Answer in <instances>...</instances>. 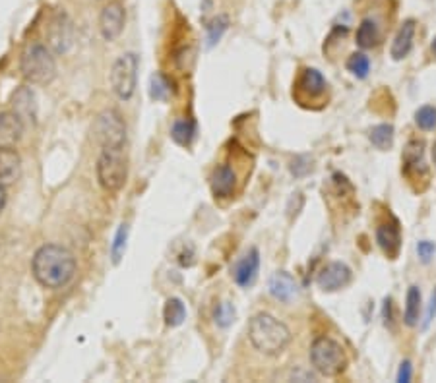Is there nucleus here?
Listing matches in <instances>:
<instances>
[{"label": "nucleus", "mask_w": 436, "mask_h": 383, "mask_svg": "<svg viewBox=\"0 0 436 383\" xmlns=\"http://www.w3.org/2000/svg\"><path fill=\"white\" fill-rule=\"evenodd\" d=\"M126 240H129V225H121L115 234V240L111 244V257L113 263H119L126 252Z\"/></svg>", "instance_id": "nucleus-29"}, {"label": "nucleus", "mask_w": 436, "mask_h": 383, "mask_svg": "<svg viewBox=\"0 0 436 383\" xmlns=\"http://www.w3.org/2000/svg\"><path fill=\"white\" fill-rule=\"evenodd\" d=\"M432 161H435V167H436V143H435V148H432Z\"/></svg>", "instance_id": "nucleus-39"}, {"label": "nucleus", "mask_w": 436, "mask_h": 383, "mask_svg": "<svg viewBox=\"0 0 436 383\" xmlns=\"http://www.w3.org/2000/svg\"><path fill=\"white\" fill-rule=\"evenodd\" d=\"M310 364L324 377H337L347 368V355L337 340L318 337L310 347Z\"/></svg>", "instance_id": "nucleus-4"}, {"label": "nucleus", "mask_w": 436, "mask_h": 383, "mask_svg": "<svg viewBox=\"0 0 436 383\" xmlns=\"http://www.w3.org/2000/svg\"><path fill=\"white\" fill-rule=\"evenodd\" d=\"M369 140L374 148L386 151L393 145V126L392 124H378L371 130L369 134Z\"/></svg>", "instance_id": "nucleus-25"}, {"label": "nucleus", "mask_w": 436, "mask_h": 383, "mask_svg": "<svg viewBox=\"0 0 436 383\" xmlns=\"http://www.w3.org/2000/svg\"><path fill=\"white\" fill-rule=\"evenodd\" d=\"M229 28V20L227 16H217L215 20H212L207 23V47H214L215 43L219 41L223 37V33Z\"/></svg>", "instance_id": "nucleus-28"}, {"label": "nucleus", "mask_w": 436, "mask_h": 383, "mask_svg": "<svg viewBox=\"0 0 436 383\" xmlns=\"http://www.w3.org/2000/svg\"><path fill=\"white\" fill-rule=\"evenodd\" d=\"M376 244H378L380 250L384 252L386 257L396 260V257L400 255L401 250L400 223L396 219L388 221V223H382V225L376 228Z\"/></svg>", "instance_id": "nucleus-11"}, {"label": "nucleus", "mask_w": 436, "mask_h": 383, "mask_svg": "<svg viewBox=\"0 0 436 383\" xmlns=\"http://www.w3.org/2000/svg\"><path fill=\"white\" fill-rule=\"evenodd\" d=\"M351 283V270L342 262L328 263L316 277V284L324 292L342 291L344 287Z\"/></svg>", "instance_id": "nucleus-9"}, {"label": "nucleus", "mask_w": 436, "mask_h": 383, "mask_svg": "<svg viewBox=\"0 0 436 383\" xmlns=\"http://www.w3.org/2000/svg\"><path fill=\"white\" fill-rule=\"evenodd\" d=\"M14 113L22 118V121H36L37 106H36V95L28 87H22L20 91L14 93Z\"/></svg>", "instance_id": "nucleus-19"}, {"label": "nucleus", "mask_w": 436, "mask_h": 383, "mask_svg": "<svg viewBox=\"0 0 436 383\" xmlns=\"http://www.w3.org/2000/svg\"><path fill=\"white\" fill-rule=\"evenodd\" d=\"M258 270H260V252L256 248H251L236 262L233 279L239 287H251L256 281Z\"/></svg>", "instance_id": "nucleus-13"}, {"label": "nucleus", "mask_w": 436, "mask_h": 383, "mask_svg": "<svg viewBox=\"0 0 436 383\" xmlns=\"http://www.w3.org/2000/svg\"><path fill=\"white\" fill-rule=\"evenodd\" d=\"M435 316H436V291L432 292V296H430L429 310H427V319H425V323H423V327H425V329L430 326V321L435 319Z\"/></svg>", "instance_id": "nucleus-36"}, {"label": "nucleus", "mask_w": 436, "mask_h": 383, "mask_svg": "<svg viewBox=\"0 0 436 383\" xmlns=\"http://www.w3.org/2000/svg\"><path fill=\"white\" fill-rule=\"evenodd\" d=\"M74 43V28H72L70 18L62 14L55 16V20L50 21L49 29V45L55 52H66Z\"/></svg>", "instance_id": "nucleus-10"}, {"label": "nucleus", "mask_w": 436, "mask_h": 383, "mask_svg": "<svg viewBox=\"0 0 436 383\" xmlns=\"http://www.w3.org/2000/svg\"><path fill=\"white\" fill-rule=\"evenodd\" d=\"M423 155H425V143L421 140H411L405 145L403 153H401V161H403V170L408 174L409 170L423 169Z\"/></svg>", "instance_id": "nucleus-21"}, {"label": "nucleus", "mask_w": 436, "mask_h": 383, "mask_svg": "<svg viewBox=\"0 0 436 383\" xmlns=\"http://www.w3.org/2000/svg\"><path fill=\"white\" fill-rule=\"evenodd\" d=\"M95 172L103 190L109 194L121 190L129 177V161L122 149H103L95 165Z\"/></svg>", "instance_id": "nucleus-5"}, {"label": "nucleus", "mask_w": 436, "mask_h": 383, "mask_svg": "<svg viewBox=\"0 0 436 383\" xmlns=\"http://www.w3.org/2000/svg\"><path fill=\"white\" fill-rule=\"evenodd\" d=\"M93 135L103 149H122L126 142V124L115 109H107L95 118Z\"/></svg>", "instance_id": "nucleus-7"}, {"label": "nucleus", "mask_w": 436, "mask_h": 383, "mask_svg": "<svg viewBox=\"0 0 436 383\" xmlns=\"http://www.w3.org/2000/svg\"><path fill=\"white\" fill-rule=\"evenodd\" d=\"M209 186H212L215 198H231L235 194L236 186L235 170L227 167V165L215 167L212 177H209Z\"/></svg>", "instance_id": "nucleus-15"}, {"label": "nucleus", "mask_w": 436, "mask_h": 383, "mask_svg": "<svg viewBox=\"0 0 436 383\" xmlns=\"http://www.w3.org/2000/svg\"><path fill=\"white\" fill-rule=\"evenodd\" d=\"M435 252H436L435 242L421 240L419 244H417V254H419V257H421V262L429 263L430 257L435 255Z\"/></svg>", "instance_id": "nucleus-33"}, {"label": "nucleus", "mask_w": 436, "mask_h": 383, "mask_svg": "<svg viewBox=\"0 0 436 383\" xmlns=\"http://www.w3.org/2000/svg\"><path fill=\"white\" fill-rule=\"evenodd\" d=\"M22 174V157L16 149H0V184H14Z\"/></svg>", "instance_id": "nucleus-16"}, {"label": "nucleus", "mask_w": 436, "mask_h": 383, "mask_svg": "<svg viewBox=\"0 0 436 383\" xmlns=\"http://www.w3.org/2000/svg\"><path fill=\"white\" fill-rule=\"evenodd\" d=\"M235 306L231 304V302H219V304L215 306L214 319L219 327H229L235 321Z\"/></svg>", "instance_id": "nucleus-31"}, {"label": "nucleus", "mask_w": 436, "mask_h": 383, "mask_svg": "<svg viewBox=\"0 0 436 383\" xmlns=\"http://www.w3.org/2000/svg\"><path fill=\"white\" fill-rule=\"evenodd\" d=\"M413 39H415V20H405L401 23L398 35L393 39L392 49H390V55H392L393 60H403L408 57L411 49H413Z\"/></svg>", "instance_id": "nucleus-17"}, {"label": "nucleus", "mask_w": 436, "mask_h": 383, "mask_svg": "<svg viewBox=\"0 0 436 383\" xmlns=\"http://www.w3.org/2000/svg\"><path fill=\"white\" fill-rule=\"evenodd\" d=\"M165 323L169 327H179L186 319V308L180 298H169L163 308Z\"/></svg>", "instance_id": "nucleus-24"}, {"label": "nucleus", "mask_w": 436, "mask_h": 383, "mask_svg": "<svg viewBox=\"0 0 436 383\" xmlns=\"http://www.w3.org/2000/svg\"><path fill=\"white\" fill-rule=\"evenodd\" d=\"M140 58L134 52H124L111 68V87L121 101H130L136 93Z\"/></svg>", "instance_id": "nucleus-6"}, {"label": "nucleus", "mask_w": 436, "mask_h": 383, "mask_svg": "<svg viewBox=\"0 0 436 383\" xmlns=\"http://www.w3.org/2000/svg\"><path fill=\"white\" fill-rule=\"evenodd\" d=\"M411 374H413V370H411V362L409 360L401 362L400 372H398V382L400 383L411 382Z\"/></svg>", "instance_id": "nucleus-35"}, {"label": "nucleus", "mask_w": 436, "mask_h": 383, "mask_svg": "<svg viewBox=\"0 0 436 383\" xmlns=\"http://www.w3.org/2000/svg\"><path fill=\"white\" fill-rule=\"evenodd\" d=\"M347 70H349L355 78L365 79L366 76H369V72H371V60H369V57L363 55V52H355V55H351L349 60H347Z\"/></svg>", "instance_id": "nucleus-27"}, {"label": "nucleus", "mask_w": 436, "mask_h": 383, "mask_svg": "<svg viewBox=\"0 0 436 383\" xmlns=\"http://www.w3.org/2000/svg\"><path fill=\"white\" fill-rule=\"evenodd\" d=\"M291 339V329L272 313H256L249 323V340L260 355L279 356Z\"/></svg>", "instance_id": "nucleus-2"}, {"label": "nucleus", "mask_w": 436, "mask_h": 383, "mask_svg": "<svg viewBox=\"0 0 436 383\" xmlns=\"http://www.w3.org/2000/svg\"><path fill=\"white\" fill-rule=\"evenodd\" d=\"M171 82L161 72H156L150 78V97L153 101H167L171 97Z\"/></svg>", "instance_id": "nucleus-26"}, {"label": "nucleus", "mask_w": 436, "mask_h": 383, "mask_svg": "<svg viewBox=\"0 0 436 383\" xmlns=\"http://www.w3.org/2000/svg\"><path fill=\"white\" fill-rule=\"evenodd\" d=\"M421 316V291L419 287H409L405 296V310H403V321L408 327H415L419 323Z\"/></svg>", "instance_id": "nucleus-22"}, {"label": "nucleus", "mask_w": 436, "mask_h": 383, "mask_svg": "<svg viewBox=\"0 0 436 383\" xmlns=\"http://www.w3.org/2000/svg\"><path fill=\"white\" fill-rule=\"evenodd\" d=\"M382 319H384V326L393 327V312H392V298H386L384 300V306H382Z\"/></svg>", "instance_id": "nucleus-34"}, {"label": "nucleus", "mask_w": 436, "mask_h": 383, "mask_svg": "<svg viewBox=\"0 0 436 383\" xmlns=\"http://www.w3.org/2000/svg\"><path fill=\"white\" fill-rule=\"evenodd\" d=\"M126 14L119 2H111L101 10L99 14V33L105 41H115L124 29Z\"/></svg>", "instance_id": "nucleus-8"}, {"label": "nucleus", "mask_w": 436, "mask_h": 383, "mask_svg": "<svg viewBox=\"0 0 436 383\" xmlns=\"http://www.w3.org/2000/svg\"><path fill=\"white\" fill-rule=\"evenodd\" d=\"M328 89V82L316 68H305L297 79V91L307 99H320Z\"/></svg>", "instance_id": "nucleus-14"}, {"label": "nucleus", "mask_w": 436, "mask_h": 383, "mask_svg": "<svg viewBox=\"0 0 436 383\" xmlns=\"http://www.w3.org/2000/svg\"><path fill=\"white\" fill-rule=\"evenodd\" d=\"M20 70L23 78L31 84L45 85L53 82L57 74V62L50 55V50L41 45V43H29L23 49L22 58H20Z\"/></svg>", "instance_id": "nucleus-3"}, {"label": "nucleus", "mask_w": 436, "mask_h": 383, "mask_svg": "<svg viewBox=\"0 0 436 383\" xmlns=\"http://www.w3.org/2000/svg\"><path fill=\"white\" fill-rule=\"evenodd\" d=\"M415 124L425 130V132H430L436 128V109L430 105L421 106L417 113H415Z\"/></svg>", "instance_id": "nucleus-30"}, {"label": "nucleus", "mask_w": 436, "mask_h": 383, "mask_svg": "<svg viewBox=\"0 0 436 383\" xmlns=\"http://www.w3.org/2000/svg\"><path fill=\"white\" fill-rule=\"evenodd\" d=\"M171 138L175 143H179L182 148H188L196 138V124L188 118H180L173 124L171 128Z\"/></svg>", "instance_id": "nucleus-23"}, {"label": "nucleus", "mask_w": 436, "mask_h": 383, "mask_svg": "<svg viewBox=\"0 0 436 383\" xmlns=\"http://www.w3.org/2000/svg\"><path fill=\"white\" fill-rule=\"evenodd\" d=\"M36 281L45 289H62L76 275V257L58 244H45L31 260Z\"/></svg>", "instance_id": "nucleus-1"}, {"label": "nucleus", "mask_w": 436, "mask_h": 383, "mask_svg": "<svg viewBox=\"0 0 436 383\" xmlns=\"http://www.w3.org/2000/svg\"><path fill=\"white\" fill-rule=\"evenodd\" d=\"M308 170H310V161H308L307 157H295L293 161H291V172H293L297 178L305 177Z\"/></svg>", "instance_id": "nucleus-32"}, {"label": "nucleus", "mask_w": 436, "mask_h": 383, "mask_svg": "<svg viewBox=\"0 0 436 383\" xmlns=\"http://www.w3.org/2000/svg\"><path fill=\"white\" fill-rule=\"evenodd\" d=\"M270 294H272L276 300L279 302H291L295 296H297V283L295 279L285 271H279L276 275L270 279Z\"/></svg>", "instance_id": "nucleus-18"}, {"label": "nucleus", "mask_w": 436, "mask_h": 383, "mask_svg": "<svg viewBox=\"0 0 436 383\" xmlns=\"http://www.w3.org/2000/svg\"><path fill=\"white\" fill-rule=\"evenodd\" d=\"M380 43L378 23L372 18H365L357 29V45L361 49H372Z\"/></svg>", "instance_id": "nucleus-20"}, {"label": "nucleus", "mask_w": 436, "mask_h": 383, "mask_svg": "<svg viewBox=\"0 0 436 383\" xmlns=\"http://www.w3.org/2000/svg\"><path fill=\"white\" fill-rule=\"evenodd\" d=\"M23 135V121L16 113H0V149H14Z\"/></svg>", "instance_id": "nucleus-12"}, {"label": "nucleus", "mask_w": 436, "mask_h": 383, "mask_svg": "<svg viewBox=\"0 0 436 383\" xmlns=\"http://www.w3.org/2000/svg\"><path fill=\"white\" fill-rule=\"evenodd\" d=\"M4 207H6V188L4 184H0V213L4 211Z\"/></svg>", "instance_id": "nucleus-37"}, {"label": "nucleus", "mask_w": 436, "mask_h": 383, "mask_svg": "<svg viewBox=\"0 0 436 383\" xmlns=\"http://www.w3.org/2000/svg\"><path fill=\"white\" fill-rule=\"evenodd\" d=\"M430 49H432V55H435V58H436V37L432 39V45H430Z\"/></svg>", "instance_id": "nucleus-38"}]
</instances>
